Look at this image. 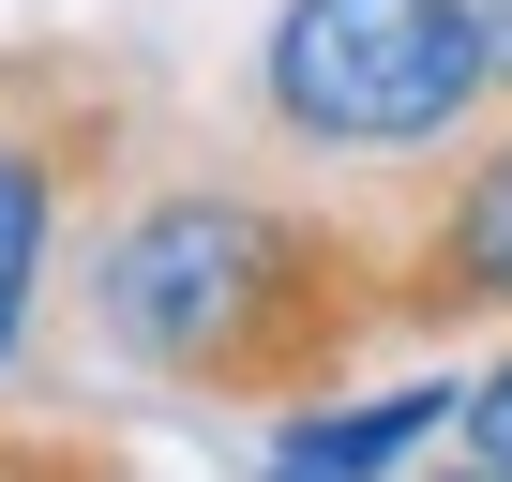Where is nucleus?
Wrapping results in <instances>:
<instances>
[{
  "label": "nucleus",
  "mask_w": 512,
  "mask_h": 482,
  "mask_svg": "<svg viewBox=\"0 0 512 482\" xmlns=\"http://www.w3.org/2000/svg\"><path fill=\"white\" fill-rule=\"evenodd\" d=\"M46 211H61V151H46V136H0V362H16V332H31Z\"/></svg>",
  "instance_id": "nucleus-4"
},
{
  "label": "nucleus",
  "mask_w": 512,
  "mask_h": 482,
  "mask_svg": "<svg viewBox=\"0 0 512 482\" xmlns=\"http://www.w3.org/2000/svg\"><path fill=\"white\" fill-rule=\"evenodd\" d=\"M392 302L407 317H512V121L467 151V181L437 196V226L392 257Z\"/></svg>",
  "instance_id": "nucleus-3"
},
{
  "label": "nucleus",
  "mask_w": 512,
  "mask_h": 482,
  "mask_svg": "<svg viewBox=\"0 0 512 482\" xmlns=\"http://www.w3.org/2000/svg\"><path fill=\"white\" fill-rule=\"evenodd\" d=\"M467 452L512 482V347H497V362H482V392H467Z\"/></svg>",
  "instance_id": "nucleus-6"
},
{
  "label": "nucleus",
  "mask_w": 512,
  "mask_h": 482,
  "mask_svg": "<svg viewBox=\"0 0 512 482\" xmlns=\"http://www.w3.org/2000/svg\"><path fill=\"white\" fill-rule=\"evenodd\" d=\"M422 482H497V467H482V452H467V467H422Z\"/></svg>",
  "instance_id": "nucleus-9"
},
{
  "label": "nucleus",
  "mask_w": 512,
  "mask_h": 482,
  "mask_svg": "<svg viewBox=\"0 0 512 482\" xmlns=\"http://www.w3.org/2000/svg\"><path fill=\"white\" fill-rule=\"evenodd\" d=\"M422 422H467V407H452V392H392V407H347V422L317 407V422H302L287 452H317L332 482H362V467H392V452H422Z\"/></svg>",
  "instance_id": "nucleus-5"
},
{
  "label": "nucleus",
  "mask_w": 512,
  "mask_h": 482,
  "mask_svg": "<svg viewBox=\"0 0 512 482\" xmlns=\"http://www.w3.org/2000/svg\"><path fill=\"white\" fill-rule=\"evenodd\" d=\"M392 302V272H347V241L256 196H151L106 241V332L226 407H317L347 377V332Z\"/></svg>",
  "instance_id": "nucleus-1"
},
{
  "label": "nucleus",
  "mask_w": 512,
  "mask_h": 482,
  "mask_svg": "<svg viewBox=\"0 0 512 482\" xmlns=\"http://www.w3.org/2000/svg\"><path fill=\"white\" fill-rule=\"evenodd\" d=\"M482 31H497V91H512V0H482Z\"/></svg>",
  "instance_id": "nucleus-7"
},
{
  "label": "nucleus",
  "mask_w": 512,
  "mask_h": 482,
  "mask_svg": "<svg viewBox=\"0 0 512 482\" xmlns=\"http://www.w3.org/2000/svg\"><path fill=\"white\" fill-rule=\"evenodd\" d=\"M272 482H332V467H317V452H287V467H272Z\"/></svg>",
  "instance_id": "nucleus-8"
},
{
  "label": "nucleus",
  "mask_w": 512,
  "mask_h": 482,
  "mask_svg": "<svg viewBox=\"0 0 512 482\" xmlns=\"http://www.w3.org/2000/svg\"><path fill=\"white\" fill-rule=\"evenodd\" d=\"M497 91L482 0H287L256 46V106L287 151H437Z\"/></svg>",
  "instance_id": "nucleus-2"
}]
</instances>
